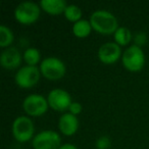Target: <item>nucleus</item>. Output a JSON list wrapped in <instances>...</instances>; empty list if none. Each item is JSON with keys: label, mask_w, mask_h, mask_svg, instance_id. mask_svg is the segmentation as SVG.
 I'll list each match as a JSON object with an SVG mask.
<instances>
[{"label": "nucleus", "mask_w": 149, "mask_h": 149, "mask_svg": "<svg viewBox=\"0 0 149 149\" xmlns=\"http://www.w3.org/2000/svg\"><path fill=\"white\" fill-rule=\"evenodd\" d=\"M89 22L93 31L100 35H113L120 27L116 15L104 9H98L92 13Z\"/></svg>", "instance_id": "f257e3e1"}, {"label": "nucleus", "mask_w": 149, "mask_h": 149, "mask_svg": "<svg viewBox=\"0 0 149 149\" xmlns=\"http://www.w3.org/2000/svg\"><path fill=\"white\" fill-rule=\"evenodd\" d=\"M11 133L15 141L26 143L35 137V126L32 118L28 116H19L13 122Z\"/></svg>", "instance_id": "f03ea898"}, {"label": "nucleus", "mask_w": 149, "mask_h": 149, "mask_svg": "<svg viewBox=\"0 0 149 149\" xmlns=\"http://www.w3.org/2000/svg\"><path fill=\"white\" fill-rule=\"evenodd\" d=\"M39 68L42 76L49 81L60 80L66 74L65 63L55 56H49L42 59Z\"/></svg>", "instance_id": "7ed1b4c3"}, {"label": "nucleus", "mask_w": 149, "mask_h": 149, "mask_svg": "<svg viewBox=\"0 0 149 149\" xmlns=\"http://www.w3.org/2000/svg\"><path fill=\"white\" fill-rule=\"evenodd\" d=\"M41 15V7L39 4L33 1H24L21 2L13 11L15 19L19 24L30 26L35 24L39 19Z\"/></svg>", "instance_id": "20e7f679"}, {"label": "nucleus", "mask_w": 149, "mask_h": 149, "mask_svg": "<svg viewBox=\"0 0 149 149\" xmlns=\"http://www.w3.org/2000/svg\"><path fill=\"white\" fill-rule=\"evenodd\" d=\"M145 54L142 48L136 45H130L125 49L122 56V63L127 70L131 72H140L145 65Z\"/></svg>", "instance_id": "39448f33"}, {"label": "nucleus", "mask_w": 149, "mask_h": 149, "mask_svg": "<svg viewBox=\"0 0 149 149\" xmlns=\"http://www.w3.org/2000/svg\"><path fill=\"white\" fill-rule=\"evenodd\" d=\"M22 106L28 116H33V118H39L44 116L49 108L47 98L36 93L26 96L25 99L23 100Z\"/></svg>", "instance_id": "423d86ee"}, {"label": "nucleus", "mask_w": 149, "mask_h": 149, "mask_svg": "<svg viewBox=\"0 0 149 149\" xmlns=\"http://www.w3.org/2000/svg\"><path fill=\"white\" fill-rule=\"evenodd\" d=\"M41 76L39 66L24 65L17 70V74H15V82L19 88L30 89L39 83Z\"/></svg>", "instance_id": "0eeeda50"}, {"label": "nucleus", "mask_w": 149, "mask_h": 149, "mask_svg": "<svg viewBox=\"0 0 149 149\" xmlns=\"http://www.w3.org/2000/svg\"><path fill=\"white\" fill-rule=\"evenodd\" d=\"M61 145L60 135L53 130L41 131L32 140L33 149H59Z\"/></svg>", "instance_id": "6e6552de"}, {"label": "nucleus", "mask_w": 149, "mask_h": 149, "mask_svg": "<svg viewBox=\"0 0 149 149\" xmlns=\"http://www.w3.org/2000/svg\"><path fill=\"white\" fill-rule=\"evenodd\" d=\"M47 101L49 104V107L55 111L66 112L68 110L70 104L72 103V96L66 90L61 88H54L48 93Z\"/></svg>", "instance_id": "1a4fd4ad"}, {"label": "nucleus", "mask_w": 149, "mask_h": 149, "mask_svg": "<svg viewBox=\"0 0 149 149\" xmlns=\"http://www.w3.org/2000/svg\"><path fill=\"white\" fill-rule=\"evenodd\" d=\"M98 59L104 64H113L122 59L123 51L120 45L116 42H106L99 47L97 52Z\"/></svg>", "instance_id": "9d476101"}, {"label": "nucleus", "mask_w": 149, "mask_h": 149, "mask_svg": "<svg viewBox=\"0 0 149 149\" xmlns=\"http://www.w3.org/2000/svg\"><path fill=\"white\" fill-rule=\"evenodd\" d=\"M23 55L15 46H10L2 50L0 54V64L5 70H17L21 68Z\"/></svg>", "instance_id": "9b49d317"}, {"label": "nucleus", "mask_w": 149, "mask_h": 149, "mask_svg": "<svg viewBox=\"0 0 149 149\" xmlns=\"http://www.w3.org/2000/svg\"><path fill=\"white\" fill-rule=\"evenodd\" d=\"M79 118L70 112H64L58 120V130L64 136H72L79 130Z\"/></svg>", "instance_id": "f8f14e48"}, {"label": "nucleus", "mask_w": 149, "mask_h": 149, "mask_svg": "<svg viewBox=\"0 0 149 149\" xmlns=\"http://www.w3.org/2000/svg\"><path fill=\"white\" fill-rule=\"evenodd\" d=\"M39 5L42 10L50 15H59L64 13L68 3L64 0H41Z\"/></svg>", "instance_id": "ddd939ff"}, {"label": "nucleus", "mask_w": 149, "mask_h": 149, "mask_svg": "<svg viewBox=\"0 0 149 149\" xmlns=\"http://www.w3.org/2000/svg\"><path fill=\"white\" fill-rule=\"evenodd\" d=\"M72 34L77 38L83 39V38L88 37L91 34V32L93 31V29H92L91 24H90V22L88 19H82L72 25Z\"/></svg>", "instance_id": "4468645a"}, {"label": "nucleus", "mask_w": 149, "mask_h": 149, "mask_svg": "<svg viewBox=\"0 0 149 149\" xmlns=\"http://www.w3.org/2000/svg\"><path fill=\"white\" fill-rule=\"evenodd\" d=\"M132 32L126 27H118V29L113 34V39L118 45L122 46H128L131 43L133 39Z\"/></svg>", "instance_id": "2eb2a0df"}, {"label": "nucleus", "mask_w": 149, "mask_h": 149, "mask_svg": "<svg viewBox=\"0 0 149 149\" xmlns=\"http://www.w3.org/2000/svg\"><path fill=\"white\" fill-rule=\"evenodd\" d=\"M23 59L26 62L27 65L37 66L39 63H41V53L35 47H29L25 50L23 53Z\"/></svg>", "instance_id": "dca6fc26"}, {"label": "nucleus", "mask_w": 149, "mask_h": 149, "mask_svg": "<svg viewBox=\"0 0 149 149\" xmlns=\"http://www.w3.org/2000/svg\"><path fill=\"white\" fill-rule=\"evenodd\" d=\"M13 41H15L13 32L7 26H0V47L3 48V49L10 47L11 44L13 43Z\"/></svg>", "instance_id": "f3484780"}, {"label": "nucleus", "mask_w": 149, "mask_h": 149, "mask_svg": "<svg viewBox=\"0 0 149 149\" xmlns=\"http://www.w3.org/2000/svg\"><path fill=\"white\" fill-rule=\"evenodd\" d=\"M64 17L68 19V22L72 23H77L80 19H82V15H83V11L80 8V6L76 4H68L66 6L65 10L63 13Z\"/></svg>", "instance_id": "a211bd4d"}, {"label": "nucleus", "mask_w": 149, "mask_h": 149, "mask_svg": "<svg viewBox=\"0 0 149 149\" xmlns=\"http://www.w3.org/2000/svg\"><path fill=\"white\" fill-rule=\"evenodd\" d=\"M110 145H111V141H110L109 137L105 136V135L100 136L95 142L96 149H109Z\"/></svg>", "instance_id": "6ab92c4d"}, {"label": "nucleus", "mask_w": 149, "mask_h": 149, "mask_svg": "<svg viewBox=\"0 0 149 149\" xmlns=\"http://www.w3.org/2000/svg\"><path fill=\"white\" fill-rule=\"evenodd\" d=\"M133 39H134V45L142 47V46H144L147 43L148 37H147L145 32H138V33H136V35L134 36Z\"/></svg>", "instance_id": "aec40b11"}, {"label": "nucleus", "mask_w": 149, "mask_h": 149, "mask_svg": "<svg viewBox=\"0 0 149 149\" xmlns=\"http://www.w3.org/2000/svg\"><path fill=\"white\" fill-rule=\"evenodd\" d=\"M82 110H83V106H82V104L78 101H72V103L70 104V108H68V112L74 114V116H79V114L82 112Z\"/></svg>", "instance_id": "412c9836"}, {"label": "nucleus", "mask_w": 149, "mask_h": 149, "mask_svg": "<svg viewBox=\"0 0 149 149\" xmlns=\"http://www.w3.org/2000/svg\"><path fill=\"white\" fill-rule=\"evenodd\" d=\"M59 149H78V148L76 145L72 144V143H65V144H62L59 147Z\"/></svg>", "instance_id": "4be33fe9"}]
</instances>
